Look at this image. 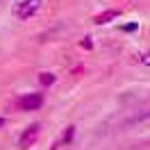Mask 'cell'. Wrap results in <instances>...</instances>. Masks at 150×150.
Here are the masks:
<instances>
[{"label": "cell", "instance_id": "6", "mask_svg": "<svg viewBox=\"0 0 150 150\" xmlns=\"http://www.w3.org/2000/svg\"><path fill=\"white\" fill-rule=\"evenodd\" d=\"M39 82H41V84H43V86H50V84H52V82H55V75H52V73H41V75H39Z\"/></svg>", "mask_w": 150, "mask_h": 150}, {"label": "cell", "instance_id": "3", "mask_svg": "<svg viewBox=\"0 0 150 150\" xmlns=\"http://www.w3.org/2000/svg\"><path fill=\"white\" fill-rule=\"evenodd\" d=\"M37 137H39V123H32L28 130L23 132V137H21L18 146H21V148H30V146L37 141Z\"/></svg>", "mask_w": 150, "mask_h": 150}, {"label": "cell", "instance_id": "8", "mask_svg": "<svg viewBox=\"0 0 150 150\" xmlns=\"http://www.w3.org/2000/svg\"><path fill=\"white\" fill-rule=\"evenodd\" d=\"M137 57H139L143 64H150V55H146V52H143V55H137Z\"/></svg>", "mask_w": 150, "mask_h": 150}, {"label": "cell", "instance_id": "4", "mask_svg": "<svg viewBox=\"0 0 150 150\" xmlns=\"http://www.w3.org/2000/svg\"><path fill=\"white\" fill-rule=\"evenodd\" d=\"M118 14H121L118 9H109V11H105V14H98V16H96V23H100V25H103V23H109V21L116 18Z\"/></svg>", "mask_w": 150, "mask_h": 150}, {"label": "cell", "instance_id": "1", "mask_svg": "<svg viewBox=\"0 0 150 150\" xmlns=\"http://www.w3.org/2000/svg\"><path fill=\"white\" fill-rule=\"evenodd\" d=\"M41 105H43V96L41 93H25V96H21L18 100H16V107L23 109V112H34V109H39Z\"/></svg>", "mask_w": 150, "mask_h": 150}, {"label": "cell", "instance_id": "10", "mask_svg": "<svg viewBox=\"0 0 150 150\" xmlns=\"http://www.w3.org/2000/svg\"><path fill=\"white\" fill-rule=\"evenodd\" d=\"M2 125H5V121H2V118H0V127H2Z\"/></svg>", "mask_w": 150, "mask_h": 150}, {"label": "cell", "instance_id": "2", "mask_svg": "<svg viewBox=\"0 0 150 150\" xmlns=\"http://www.w3.org/2000/svg\"><path fill=\"white\" fill-rule=\"evenodd\" d=\"M39 7H41V0H23L18 7V18H30L32 14H37Z\"/></svg>", "mask_w": 150, "mask_h": 150}, {"label": "cell", "instance_id": "9", "mask_svg": "<svg viewBox=\"0 0 150 150\" xmlns=\"http://www.w3.org/2000/svg\"><path fill=\"white\" fill-rule=\"evenodd\" d=\"M123 30H125V32H134V30H137V23H130V25H125Z\"/></svg>", "mask_w": 150, "mask_h": 150}, {"label": "cell", "instance_id": "7", "mask_svg": "<svg viewBox=\"0 0 150 150\" xmlns=\"http://www.w3.org/2000/svg\"><path fill=\"white\" fill-rule=\"evenodd\" d=\"M80 46H82V48H86V50H91V48H93V43H91V39H84V41H82Z\"/></svg>", "mask_w": 150, "mask_h": 150}, {"label": "cell", "instance_id": "5", "mask_svg": "<svg viewBox=\"0 0 150 150\" xmlns=\"http://www.w3.org/2000/svg\"><path fill=\"white\" fill-rule=\"evenodd\" d=\"M73 134H75V127H73V125H71V127H66V132H64V137H62V141H59V143H71ZM59 143H55V148L59 146Z\"/></svg>", "mask_w": 150, "mask_h": 150}]
</instances>
